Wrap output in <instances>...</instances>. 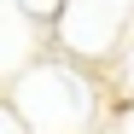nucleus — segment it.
<instances>
[{
	"mask_svg": "<svg viewBox=\"0 0 134 134\" xmlns=\"http://www.w3.org/2000/svg\"><path fill=\"white\" fill-rule=\"evenodd\" d=\"M29 6H35V12H53V6H58V0H29Z\"/></svg>",
	"mask_w": 134,
	"mask_h": 134,
	"instance_id": "nucleus-6",
	"label": "nucleus"
},
{
	"mask_svg": "<svg viewBox=\"0 0 134 134\" xmlns=\"http://www.w3.org/2000/svg\"><path fill=\"white\" fill-rule=\"evenodd\" d=\"M0 134H35V128H29L24 117H18L12 105H0Z\"/></svg>",
	"mask_w": 134,
	"mask_h": 134,
	"instance_id": "nucleus-5",
	"label": "nucleus"
},
{
	"mask_svg": "<svg viewBox=\"0 0 134 134\" xmlns=\"http://www.w3.org/2000/svg\"><path fill=\"white\" fill-rule=\"evenodd\" d=\"M99 76H105V87H111V99H134V24H128V35L117 41V53L99 64Z\"/></svg>",
	"mask_w": 134,
	"mask_h": 134,
	"instance_id": "nucleus-3",
	"label": "nucleus"
},
{
	"mask_svg": "<svg viewBox=\"0 0 134 134\" xmlns=\"http://www.w3.org/2000/svg\"><path fill=\"white\" fill-rule=\"evenodd\" d=\"M134 24V0H58L53 6V35L58 47L82 58V64H99L117 53V41L128 35Z\"/></svg>",
	"mask_w": 134,
	"mask_h": 134,
	"instance_id": "nucleus-2",
	"label": "nucleus"
},
{
	"mask_svg": "<svg viewBox=\"0 0 134 134\" xmlns=\"http://www.w3.org/2000/svg\"><path fill=\"white\" fill-rule=\"evenodd\" d=\"M99 134H134V99H117V105H111Z\"/></svg>",
	"mask_w": 134,
	"mask_h": 134,
	"instance_id": "nucleus-4",
	"label": "nucleus"
},
{
	"mask_svg": "<svg viewBox=\"0 0 134 134\" xmlns=\"http://www.w3.org/2000/svg\"><path fill=\"white\" fill-rule=\"evenodd\" d=\"M105 105H111L105 76L93 64L70 58V53L24 70L18 87H12V111L35 134H99L105 128Z\"/></svg>",
	"mask_w": 134,
	"mask_h": 134,
	"instance_id": "nucleus-1",
	"label": "nucleus"
}]
</instances>
